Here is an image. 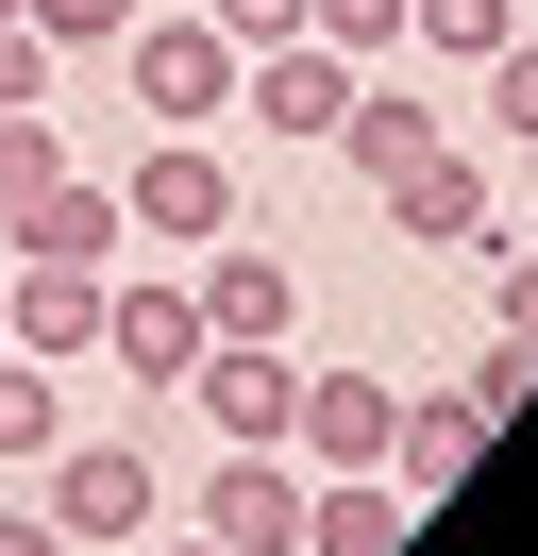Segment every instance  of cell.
<instances>
[{"mask_svg": "<svg viewBox=\"0 0 538 556\" xmlns=\"http://www.w3.org/2000/svg\"><path fill=\"white\" fill-rule=\"evenodd\" d=\"M488 439H504V405H488V388H404V439H387V472L437 506V489H471V472H488Z\"/></svg>", "mask_w": 538, "mask_h": 556, "instance_id": "cell-10", "label": "cell"}, {"mask_svg": "<svg viewBox=\"0 0 538 556\" xmlns=\"http://www.w3.org/2000/svg\"><path fill=\"white\" fill-rule=\"evenodd\" d=\"M0 17H17V0H0Z\"/></svg>", "mask_w": 538, "mask_h": 556, "instance_id": "cell-27", "label": "cell"}, {"mask_svg": "<svg viewBox=\"0 0 538 556\" xmlns=\"http://www.w3.org/2000/svg\"><path fill=\"white\" fill-rule=\"evenodd\" d=\"M101 287H118V270L0 253V354H51V371H85V354H101Z\"/></svg>", "mask_w": 538, "mask_h": 556, "instance_id": "cell-6", "label": "cell"}, {"mask_svg": "<svg viewBox=\"0 0 538 556\" xmlns=\"http://www.w3.org/2000/svg\"><path fill=\"white\" fill-rule=\"evenodd\" d=\"M387 439H404V388L387 371H303V421H286L303 472H387Z\"/></svg>", "mask_w": 538, "mask_h": 556, "instance_id": "cell-9", "label": "cell"}, {"mask_svg": "<svg viewBox=\"0 0 538 556\" xmlns=\"http://www.w3.org/2000/svg\"><path fill=\"white\" fill-rule=\"evenodd\" d=\"M51 439H67V371L51 354H0V472H34Z\"/></svg>", "mask_w": 538, "mask_h": 556, "instance_id": "cell-16", "label": "cell"}, {"mask_svg": "<svg viewBox=\"0 0 538 556\" xmlns=\"http://www.w3.org/2000/svg\"><path fill=\"white\" fill-rule=\"evenodd\" d=\"M404 35H421L437 68H488V51L522 35V0H404Z\"/></svg>", "mask_w": 538, "mask_h": 556, "instance_id": "cell-17", "label": "cell"}, {"mask_svg": "<svg viewBox=\"0 0 538 556\" xmlns=\"http://www.w3.org/2000/svg\"><path fill=\"white\" fill-rule=\"evenodd\" d=\"M0 556H67V522L51 506H0Z\"/></svg>", "mask_w": 538, "mask_h": 556, "instance_id": "cell-25", "label": "cell"}, {"mask_svg": "<svg viewBox=\"0 0 538 556\" xmlns=\"http://www.w3.org/2000/svg\"><path fill=\"white\" fill-rule=\"evenodd\" d=\"M51 68H67V51L34 35V17H0V118H17V102H51Z\"/></svg>", "mask_w": 538, "mask_h": 556, "instance_id": "cell-23", "label": "cell"}, {"mask_svg": "<svg viewBox=\"0 0 538 556\" xmlns=\"http://www.w3.org/2000/svg\"><path fill=\"white\" fill-rule=\"evenodd\" d=\"M152 556H219V540H202V522H185V540H152Z\"/></svg>", "mask_w": 538, "mask_h": 556, "instance_id": "cell-26", "label": "cell"}, {"mask_svg": "<svg viewBox=\"0 0 538 556\" xmlns=\"http://www.w3.org/2000/svg\"><path fill=\"white\" fill-rule=\"evenodd\" d=\"M51 169H67V136H51V102H17V118H0V219H17L34 186H51Z\"/></svg>", "mask_w": 538, "mask_h": 556, "instance_id": "cell-20", "label": "cell"}, {"mask_svg": "<svg viewBox=\"0 0 538 556\" xmlns=\"http://www.w3.org/2000/svg\"><path fill=\"white\" fill-rule=\"evenodd\" d=\"M185 522H202L219 556H303V455H269V439L235 455V439H219V472L185 489Z\"/></svg>", "mask_w": 538, "mask_h": 556, "instance_id": "cell-5", "label": "cell"}, {"mask_svg": "<svg viewBox=\"0 0 538 556\" xmlns=\"http://www.w3.org/2000/svg\"><path fill=\"white\" fill-rule=\"evenodd\" d=\"M202 17H219L235 51H286V35H303V0H202Z\"/></svg>", "mask_w": 538, "mask_h": 556, "instance_id": "cell-24", "label": "cell"}, {"mask_svg": "<svg viewBox=\"0 0 538 556\" xmlns=\"http://www.w3.org/2000/svg\"><path fill=\"white\" fill-rule=\"evenodd\" d=\"M235 68H253V51H235L219 17H134V35H118V85H134L152 136H219V118H235Z\"/></svg>", "mask_w": 538, "mask_h": 556, "instance_id": "cell-1", "label": "cell"}, {"mask_svg": "<svg viewBox=\"0 0 538 556\" xmlns=\"http://www.w3.org/2000/svg\"><path fill=\"white\" fill-rule=\"evenodd\" d=\"M34 506L67 522V556H85V540H152V522H168V472L134 439H85V421H67V439L34 455Z\"/></svg>", "mask_w": 538, "mask_h": 556, "instance_id": "cell-2", "label": "cell"}, {"mask_svg": "<svg viewBox=\"0 0 538 556\" xmlns=\"http://www.w3.org/2000/svg\"><path fill=\"white\" fill-rule=\"evenodd\" d=\"M118 219H134V237H168V253L235 237V169H219V136H152V152L118 169Z\"/></svg>", "mask_w": 538, "mask_h": 556, "instance_id": "cell-4", "label": "cell"}, {"mask_svg": "<svg viewBox=\"0 0 538 556\" xmlns=\"http://www.w3.org/2000/svg\"><path fill=\"white\" fill-rule=\"evenodd\" d=\"M354 51H320V35H286V51H253L235 68V102H253V136H286V152H336V118H354Z\"/></svg>", "mask_w": 538, "mask_h": 556, "instance_id": "cell-7", "label": "cell"}, {"mask_svg": "<svg viewBox=\"0 0 538 556\" xmlns=\"http://www.w3.org/2000/svg\"><path fill=\"white\" fill-rule=\"evenodd\" d=\"M303 35L354 51V68H387V51H404V0H303Z\"/></svg>", "mask_w": 538, "mask_h": 556, "instance_id": "cell-19", "label": "cell"}, {"mask_svg": "<svg viewBox=\"0 0 538 556\" xmlns=\"http://www.w3.org/2000/svg\"><path fill=\"white\" fill-rule=\"evenodd\" d=\"M471 118H488L504 152H538V35H504L488 68H471Z\"/></svg>", "mask_w": 538, "mask_h": 556, "instance_id": "cell-18", "label": "cell"}, {"mask_svg": "<svg viewBox=\"0 0 538 556\" xmlns=\"http://www.w3.org/2000/svg\"><path fill=\"white\" fill-rule=\"evenodd\" d=\"M370 203H387L404 253H504V186H488V152H454V136H437L421 169H387Z\"/></svg>", "mask_w": 538, "mask_h": 556, "instance_id": "cell-3", "label": "cell"}, {"mask_svg": "<svg viewBox=\"0 0 538 556\" xmlns=\"http://www.w3.org/2000/svg\"><path fill=\"white\" fill-rule=\"evenodd\" d=\"M101 354H118V388H185L202 371V287H101Z\"/></svg>", "mask_w": 538, "mask_h": 556, "instance_id": "cell-11", "label": "cell"}, {"mask_svg": "<svg viewBox=\"0 0 538 556\" xmlns=\"http://www.w3.org/2000/svg\"><path fill=\"white\" fill-rule=\"evenodd\" d=\"M488 338H504V354H538V237H522V253H488Z\"/></svg>", "mask_w": 538, "mask_h": 556, "instance_id": "cell-21", "label": "cell"}, {"mask_svg": "<svg viewBox=\"0 0 538 556\" xmlns=\"http://www.w3.org/2000/svg\"><path fill=\"white\" fill-rule=\"evenodd\" d=\"M118 237H134V219H118V186H101V169H51L17 219H0V253H67V270H118Z\"/></svg>", "mask_w": 538, "mask_h": 556, "instance_id": "cell-13", "label": "cell"}, {"mask_svg": "<svg viewBox=\"0 0 538 556\" xmlns=\"http://www.w3.org/2000/svg\"><path fill=\"white\" fill-rule=\"evenodd\" d=\"M303 320V270L269 237H202V338H286Z\"/></svg>", "mask_w": 538, "mask_h": 556, "instance_id": "cell-12", "label": "cell"}, {"mask_svg": "<svg viewBox=\"0 0 538 556\" xmlns=\"http://www.w3.org/2000/svg\"><path fill=\"white\" fill-rule=\"evenodd\" d=\"M185 405L219 421L235 455H253V439L286 455V421H303V354H286V338H202V371H185Z\"/></svg>", "mask_w": 538, "mask_h": 556, "instance_id": "cell-8", "label": "cell"}, {"mask_svg": "<svg viewBox=\"0 0 538 556\" xmlns=\"http://www.w3.org/2000/svg\"><path fill=\"white\" fill-rule=\"evenodd\" d=\"M336 152H354V186L421 169V152H437V102H387V85H354V118H336Z\"/></svg>", "mask_w": 538, "mask_h": 556, "instance_id": "cell-15", "label": "cell"}, {"mask_svg": "<svg viewBox=\"0 0 538 556\" xmlns=\"http://www.w3.org/2000/svg\"><path fill=\"white\" fill-rule=\"evenodd\" d=\"M17 17H34L51 51H118V35H134V0H17Z\"/></svg>", "mask_w": 538, "mask_h": 556, "instance_id": "cell-22", "label": "cell"}, {"mask_svg": "<svg viewBox=\"0 0 538 556\" xmlns=\"http://www.w3.org/2000/svg\"><path fill=\"white\" fill-rule=\"evenodd\" d=\"M421 489L404 472H303V556H404Z\"/></svg>", "mask_w": 538, "mask_h": 556, "instance_id": "cell-14", "label": "cell"}]
</instances>
